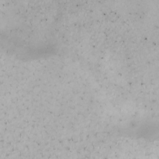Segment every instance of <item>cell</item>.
Returning <instances> with one entry per match:
<instances>
[{"label": "cell", "instance_id": "cell-1", "mask_svg": "<svg viewBox=\"0 0 159 159\" xmlns=\"http://www.w3.org/2000/svg\"><path fill=\"white\" fill-rule=\"evenodd\" d=\"M127 129L130 130V132L127 133L129 136H133L139 139H154L155 135H157V127H155L154 123L150 122H140L134 125H132Z\"/></svg>", "mask_w": 159, "mask_h": 159}]
</instances>
